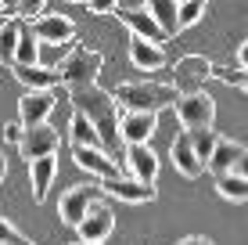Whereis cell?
Listing matches in <instances>:
<instances>
[{"label":"cell","instance_id":"6da1fadb","mask_svg":"<svg viewBox=\"0 0 248 245\" xmlns=\"http://www.w3.org/2000/svg\"><path fill=\"white\" fill-rule=\"evenodd\" d=\"M68 98H72V105L97 126V133L105 137V148H115L119 141H123L119 137V101H115V94H108V90H101L97 83H90V87L68 90Z\"/></svg>","mask_w":248,"mask_h":245},{"label":"cell","instance_id":"7a4b0ae2","mask_svg":"<svg viewBox=\"0 0 248 245\" xmlns=\"http://www.w3.org/2000/svg\"><path fill=\"white\" fill-rule=\"evenodd\" d=\"M119 105L137 108V112H162V108L176 105L180 90L173 83H155V80H133V83H119L112 90Z\"/></svg>","mask_w":248,"mask_h":245},{"label":"cell","instance_id":"3957f363","mask_svg":"<svg viewBox=\"0 0 248 245\" xmlns=\"http://www.w3.org/2000/svg\"><path fill=\"white\" fill-rule=\"evenodd\" d=\"M101 65H105V54H101V50H93V47H72L62 58V65H58V76H62V83L68 90L90 87V83H97Z\"/></svg>","mask_w":248,"mask_h":245},{"label":"cell","instance_id":"277c9868","mask_svg":"<svg viewBox=\"0 0 248 245\" xmlns=\"http://www.w3.org/2000/svg\"><path fill=\"white\" fill-rule=\"evenodd\" d=\"M112 231H115V213H112V206H108V202L97 195V198L90 202L87 216H83L79 227H76V234H79V242L105 245L108 238H112Z\"/></svg>","mask_w":248,"mask_h":245},{"label":"cell","instance_id":"5b68a950","mask_svg":"<svg viewBox=\"0 0 248 245\" xmlns=\"http://www.w3.org/2000/svg\"><path fill=\"white\" fill-rule=\"evenodd\" d=\"M173 108H176V119H180L184 130H202V126H212V119H216V101L205 94V90L180 94Z\"/></svg>","mask_w":248,"mask_h":245},{"label":"cell","instance_id":"8992f818","mask_svg":"<svg viewBox=\"0 0 248 245\" xmlns=\"http://www.w3.org/2000/svg\"><path fill=\"white\" fill-rule=\"evenodd\" d=\"M212 76H216V65H212L205 54H184L180 62L173 65V87L180 90V94H194V90H202V83L212 80Z\"/></svg>","mask_w":248,"mask_h":245},{"label":"cell","instance_id":"52a82bcc","mask_svg":"<svg viewBox=\"0 0 248 245\" xmlns=\"http://www.w3.org/2000/svg\"><path fill=\"white\" fill-rule=\"evenodd\" d=\"M58 148H62V133H58L50 123H36V126H25L22 130L18 151H22L25 163L44 159V155H58Z\"/></svg>","mask_w":248,"mask_h":245},{"label":"cell","instance_id":"ba28073f","mask_svg":"<svg viewBox=\"0 0 248 245\" xmlns=\"http://www.w3.org/2000/svg\"><path fill=\"white\" fill-rule=\"evenodd\" d=\"M97 195H105V191H101V184H76V188H68L65 195H62V202H58V213H62V220L76 231V227H79V220L87 216L90 202L97 198Z\"/></svg>","mask_w":248,"mask_h":245},{"label":"cell","instance_id":"9c48e42d","mask_svg":"<svg viewBox=\"0 0 248 245\" xmlns=\"http://www.w3.org/2000/svg\"><path fill=\"white\" fill-rule=\"evenodd\" d=\"M72 159L79 170L93 173L97 180H112V177H123V166L108 155V148H87V145H72Z\"/></svg>","mask_w":248,"mask_h":245},{"label":"cell","instance_id":"30bf717a","mask_svg":"<svg viewBox=\"0 0 248 245\" xmlns=\"http://www.w3.org/2000/svg\"><path fill=\"white\" fill-rule=\"evenodd\" d=\"M158 130V112H137L126 108V115H119V137L126 145H148Z\"/></svg>","mask_w":248,"mask_h":245},{"label":"cell","instance_id":"8fae6325","mask_svg":"<svg viewBox=\"0 0 248 245\" xmlns=\"http://www.w3.org/2000/svg\"><path fill=\"white\" fill-rule=\"evenodd\" d=\"M54 105H58L54 87H47V90H29V94L18 101V119H22L25 126L47 123V119H50V112H54Z\"/></svg>","mask_w":248,"mask_h":245},{"label":"cell","instance_id":"7c38bea8","mask_svg":"<svg viewBox=\"0 0 248 245\" xmlns=\"http://www.w3.org/2000/svg\"><path fill=\"white\" fill-rule=\"evenodd\" d=\"M32 33L40 36V44H54V47H65L76 40V25L65 15H40V18H32Z\"/></svg>","mask_w":248,"mask_h":245},{"label":"cell","instance_id":"4fadbf2b","mask_svg":"<svg viewBox=\"0 0 248 245\" xmlns=\"http://www.w3.org/2000/svg\"><path fill=\"white\" fill-rule=\"evenodd\" d=\"M101 191L105 195H115V198H123V202H155L158 198V191H155V184H144V180H137V177H112V180H101Z\"/></svg>","mask_w":248,"mask_h":245},{"label":"cell","instance_id":"5bb4252c","mask_svg":"<svg viewBox=\"0 0 248 245\" xmlns=\"http://www.w3.org/2000/svg\"><path fill=\"white\" fill-rule=\"evenodd\" d=\"M119 22L126 25L130 33H137V36L151 40V44H166V29L155 22V15L148 11V7H133V11H119Z\"/></svg>","mask_w":248,"mask_h":245},{"label":"cell","instance_id":"9a60e30c","mask_svg":"<svg viewBox=\"0 0 248 245\" xmlns=\"http://www.w3.org/2000/svg\"><path fill=\"white\" fill-rule=\"evenodd\" d=\"M126 170H130V177H137V180L155 184V177H158V155L148 145H126Z\"/></svg>","mask_w":248,"mask_h":245},{"label":"cell","instance_id":"2e32d148","mask_svg":"<svg viewBox=\"0 0 248 245\" xmlns=\"http://www.w3.org/2000/svg\"><path fill=\"white\" fill-rule=\"evenodd\" d=\"M169 155H173V166L180 170L187 180H198V177L205 173V163L198 159V151H194V145H191V133H180V137L173 141V148H169Z\"/></svg>","mask_w":248,"mask_h":245},{"label":"cell","instance_id":"e0dca14e","mask_svg":"<svg viewBox=\"0 0 248 245\" xmlns=\"http://www.w3.org/2000/svg\"><path fill=\"white\" fill-rule=\"evenodd\" d=\"M130 62L144 72H158L162 65H166V50H162V44H151V40H144V36L133 33L130 36Z\"/></svg>","mask_w":248,"mask_h":245},{"label":"cell","instance_id":"ac0fdd59","mask_svg":"<svg viewBox=\"0 0 248 245\" xmlns=\"http://www.w3.org/2000/svg\"><path fill=\"white\" fill-rule=\"evenodd\" d=\"M58 177V159L54 155H44V159H32L29 163V184H32V198L36 202H47V191Z\"/></svg>","mask_w":248,"mask_h":245},{"label":"cell","instance_id":"d6986e66","mask_svg":"<svg viewBox=\"0 0 248 245\" xmlns=\"http://www.w3.org/2000/svg\"><path fill=\"white\" fill-rule=\"evenodd\" d=\"M15 80H22L29 90H47L54 87V83H62V76L58 69H47V65H11Z\"/></svg>","mask_w":248,"mask_h":245},{"label":"cell","instance_id":"ffe728a7","mask_svg":"<svg viewBox=\"0 0 248 245\" xmlns=\"http://www.w3.org/2000/svg\"><path fill=\"white\" fill-rule=\"evenodd\" d=\"M144 7L155 15V22L166 29L169 40L180 33V0H144Z\"/></svg>","mask_w":248,"mask_h":245},{"label":"cell","instance_id":"44dd1931","mask_svg":"<svg viewBox=\"0 0 248 245\" xmlns=\"http://www.w3.org/2000/svg\"><path fill=\"white\" fill-rule=\"evenodd\" d=\"M245 151H248V148H241L237 141H223V137H219V145H216V151H212V159H209V170L216 173V177L237 170V163H241Z\"/></svg>","mask_w":248,"mask_h":245},{"label":"cell","instance_id":"7402d4cb","mask_svg":"<svg viewBox=\"0 0 248 245\" xmlns=\"http://www.w3.org/2000/svg\"><path fill=\"white\" fill-rule=\"evenodd\" d=\"M68 137H72V145H87V148H105V137L97 133V126H93L87 115L76 108L72 119H68Z\"/></svg>","mask_w":248,"mask_h":245},{"label":"cell","instance_id":"603a6c76","mask_svg":"<svg viewBox=\"0 0 248 245\" xmlns=\"http://www.w3.org/2000/svg\"><path fill=\"white\" fill-rule=\"evenodd\" d=\"M22 25L25 18H7L0 25V65H15V54H18V40H22Z\"/></svg>","mask_w":248,"mask_h":245},{"label":"cell","instance_id":"cb8c5ba5","mask_svg":"<svg viewBox=\"0 0 248 245\" xmlns=\"http://www.w3.org/2000/svg\"><path fill=\"white\" fill-rule=\"evenodd\" d=\"M216 191L227 202H248V177H241L237 170H230L223 177H216Z\"/></svg>","mask_w":248,"mask_h":245},{"label":"cell","instance_id":"d4e9b609","mask_svg":"<svg viewBox=\"0 0 248 245\" xmlns=\"http://www.w3.org/2000/svg\"><path fill=\"white\" fill-rule=\"evenodd\" d=\"M187 133H191V145H194V151H198V159L205 163V170H209V159H212V151H216V145H219V133L212 130V126L187 130Z\"/></svg>","mask_w":248,"mask_h":245},{"label":"cell","instance_id":"484cf974","mask_svg":"<svg viewBox=\"0 0 248 245\" xmlns=\"http://www.w3.org/2000/svg\"><path fill=\"white\" fill-rule=\"evenodd\" d=\"M36 62H40V36L32 33V25H22V40H18L15 65H36Z\"/></svg>","mask_w":248,"mask_h":245},{"label":"cell","instance_id":"4316f807","mask_svg":"<svg viewBox=\"0 0 248 245\" xmlns=\"http://www.w3.org/2000/svg\"><path fill=\"white\" fill-rule=\"evenodd\" d=\"M205 7H209V0H180V29L198 22L205 15Z\"/></svg>","mask_w":248,"mask_h":245},{"label":"cell","instance_id":"83f0119b","mask_svg":"<svg viewBox=\"0 0 248 245\" xmlns=\"http://www.w3.org/2000/svg\"><path fill=\"white\" fill-rule=\"evenodd\" d=\"M0 245H36V242L25 238V234H22L11 220H4V216H0Z\"/></svg>","mask_w":248,"mask_h":245},{"label":"cell","instance_id":"f1b7e54d","mask_svg":"<svg viewBox=\"0 0 248 245\" xmlns=\"http://www.w3.org/2000/svg\"><path fill=\"white\" fill-rule=\"evenodd\" d=\"M219 76V80H223V83H234V87H241L245 90V94H248V69H237V72H216Z\"/></svg>","mask_w":248,"mask_h":245},{"label":"cell","instance_id":"f546056e","mask_svg":"<svg viewBox=\"0 0 248 245\" xmlns=\"http://www.w3.org/2000/svg\"><path fill=\"white\" fill-rule=\"evenodd\" d=\"M18 15L22 18H40L44 15V0H18Z\"/></svg>","mask_w":248,"mask_h":245},{"label":"cell","instance_id":"4dcf8cb0","mask_svg":"<svg viewBox=\"0 0 248 245\" xmlns=\"http://www.w3.org/2000/svg\"><path fill=\"white\" fill-rule=\"evenodd\" d=\"M87 7L93 15H115L119 11V0H87Z\"/></svg>","mask_w":248,"mask_h":245},{"label":"cell","instance_id":"1f68e13d","mask_svg":"<svg viewBox=\"0 0 248 245\" xmlns=\"http://www.w3.org/2000/svg\"><path fill=\"white\" fill-rule=\"evenodd\" d=\"M22 130H25V123H22V119H18V123H7V126H4V141L18 145V141H22Z\"/></svg>","mask_w":248,"mask_h":245},{"label":"cell","instance_id":"d6a6232c","mask_svg":"<svg viewBox=\"0 0 248 245\" xmlns=\"http://www.w3.org/2000/svg\"><path fill=\"white\" fill-rule=\"evenodd\" d=\"M176 245H216L212 238H202V234H187V238H180Z\"/></svg>","mask_w":248,"mask_h":245},{"label":"cell","instance_id":"836d02e7","mask_svg":"<svg viewBox=\"0 0 248 245\" xmlns=\"http://www.w3.org/2000/svg\"><path fill=\"white\" fill-rule=\"evenodd\" d=\"M237 65H241V69H248V40L237 47Z\"/></svg>","mask_w":248,"mask_h":245},{"label":"cell","instance_id":"e575fe53","mask_svg":"<svg viewBox=\"0 0 248 245\" xmlns=\"http://www.w3.org/2000/svg\"><path fill=\"white\" fill-rule=\"evenodd\" d=\"M0 11H7V15H18V0H0Z\"/></svg>","mask_w":248,"mask_h":245},{"label":"cell","instance_id":"d590c367","mask_svg":"<svg viewBox=\"0 0 248 245\" xmlns=\"http://www.w3.org/2000/svg\"><path fill=\"white\" fill-rule=\"evenodd\" d=\"M237 173H241V177H248V151L241 155V163H237Z\"/></svg>","mask_w":248,"mask_h":245},{"label":"cell","instance_id":"8d00e7d4","mask_svg":"<svg viewBox=\"0 0 248 245\" xmlns=\"http://www.w3.org/2000/svg\"><path fill=\"white\" fill-rule=\"evenodd\" d=\"M4 177H7V159L0 155V180H4Z\"/></svg>","mask_w":248,"mask_h":245},{"label":"cell","instance_id":"74e56055","mask_svg":"<svg viewBox=\"0 0 248 245\" xmlns=\"http://www.w3.org/2000/svg\"><path fill=\"white\" fill-rule=\"evenodd\" d=\"M72 4H87V0H72Z\"/></svg>","mask_w":248,"mask_h":245},{"label":"cell","instance_id":"f35d334b","mask_svg":"<svg viewBox=\"0 0 248 245\" xmlns=\"http://www.w3.org/2000/svg\"><path fill=\"white\" fill-rule=\"evenodd\" d=\"M79 245H90V242H79Z\"/></svg>","mask_w":248,"mask_h":245}]
</instances>
